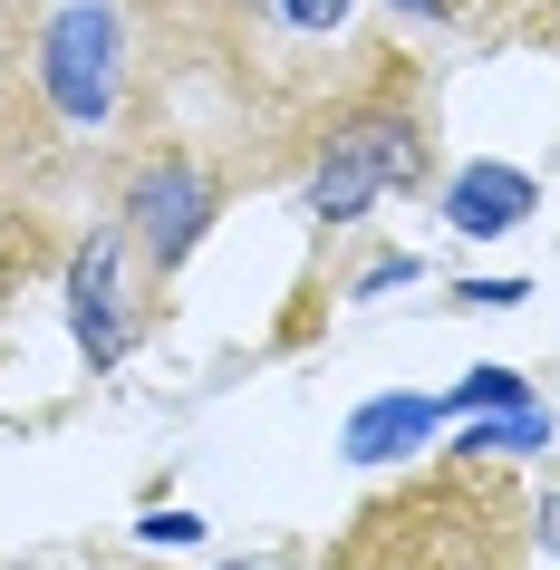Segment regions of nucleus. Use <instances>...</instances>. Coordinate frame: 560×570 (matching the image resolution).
I'll return each mask as SVG.
<instances>
[{
    "instance_id": "nucleus-10",
    "label": "nucleus",
    "mask_w": 560,
    "mask_h": 570,
    "mask_svg": "<svg viewBox=\"0 0 560 570\" xmlns=\"http://www.w3.org/2000/svg\"><path fill=\"white\" fill-rule=\"evenodd\" d=\"M262 10H271V20H281V30H310V39H320V30H338V20H348V0H262Z\"/></svg>"
},
{
    "instance_id": "nucleus-9",
    "label": "nucleus",
    "mask_w": 560,
    "mask_h": 570,
    "mask_svg": "<svg viewBox=\"0 0 560 570\" xmlns=\"http://www.w3.org/2000/svg\"><path fill=\"white\" fill-rule=\"evenodd\" d=\"M541 435H551V425H541V406H522V416H502V425H473L464 454H483V445H493V454H522V445H541Z\"/></svg>"
},
{
    "instance_id": "nucleus-6",
    "label": "nucleus",
    "mask_w": 560,
    "mask_h": 570,
    "mask_svg": "<svg viewBox=\"0 0 560 570\" xmlns=\"http://www.w3.org/2000/svg\"><path fill=\"white\" fill-rule=\"evenodd\" d=\"M435 10H454L464 30L502 39V49H541V59H560V0H435Z\"/></svg>"
},
{
    "instance_id": "nucleus-4",
    "label": "nucleus",
    "mask_w": 560,
    "mask_h": 570,
    "mask_svg": "<svg viewBox=\"0 0 560 570\" xmlns=\"http://www.w3.org/2000/svg\"><path fill=\"white\" fill-rule=\"evenodd\" d=\"M39 68H49V97H59V117L78 126H107L117 117V88H126V30L117 10H59L49 39H39Z\"/></svg>"
},
{
    "instance_id": "nucleus-5",
    "label": "nucleus",
    "mask_w": 560,
    "mask_h": 570,
    "mask_svg": "<svg viewBox=\"0 0 560 570\" xmlns=\"http://www.w3.org/2000/svg\"><path fill=\"white\" fill-rule=\"evenodd\" d=\"M68 291H78V348H88V367H117V358H126V320H117V233L78 242Z\"/></svg>"
},
{
    "instance_id": "nucleus-1",
    "label": "nucleus",
    "mask_w": 560,
    "mask_h": 570,
    "mask_svg": "<svg viewBox=\"0 0 560 570\" xmlns=\"http://www.w3.org/2000/svg\"><path fill=\"white\" fill-rule=\"evenodd\" d=\"M320 570H522V493L483 474V454H464L357 503Z\"/></svg>"
},
{
    "instance_id": "nucleus-11",
    "label": "nucleus",
    "mask_w": 560,
    "mask_h": 570,
    "mask_svg": "<svg viewBox=\"0 0 560 570\" xmlns=\"http://www.w3.org/2000/svg\"><path fill=\"white\" fill-rule=\"evenodd\" d=\"M464 406H473V416H483V406H522V377H502V367H493V377H473V387H464Z\"/></svg>"
},
{
    "instance_id": "nucleus-8",
    "label": "nucleus",
    "mask_w": 560,
    "mask_h": 570,
    "mask_svg": "<svg viewBox=\"0 0 560 570\" xmlns=\"http://www.w3.org/2000/svg\"><path fill=\"white\" fill-rule=\"evenodd\" d=\"M425 425H435V406H425V396H377V406H357V416H348V464L406 454Z\"/></svg>"
},
{
    "instance_id": "nucleus-2",
    "label": "nucleus",
    "mask_w": 560,
    "mask_h": 570,
    "mask_svg": "<svg viewBox=\"0 0 560 570\" xmlns=\"http://www.w3.org/2000/svg\"><path fill=\"white\" fill-rule=\"evenodd\" d=\"M435 175V136H425V88L406 59H386L357 78L320 117V165H310V223H357L377 194H415Z\"/></svg>"
},
{
    "instance_id": "nucleus-3",
    "label": "nucleus",
    "mask_w": 560,
    "mask_h": 570,
    "mask_svg": "<svg viewBox=\"0 0 560 570\" xmlns=\"http://www.w3.org/2000/svg\"><path fill=\"white\" fill-rule=\"evenodd\" d=\"M204 223H213V175L184 146H155L146 165L126 175V233H136V252H146L155 281H175V262L204 242Z\"/></svg>"
},
{
    "instance_id": "nucleus-7",
    "label": "nucleus",
    "mask_w": 560,
    "mask_h": 570,
    "mask_svg": "<svg viewBox=\"0 0 560 570\" xmlns=\"http://www.w3.org/2000/svg\"><path fill=\"white\" fill-rule=\"evenodd\" d=\"M444 213L464 223V233H512L531 213V175H512V165H473L454 194H444Z\"/></svg>"
}]
</instances>
